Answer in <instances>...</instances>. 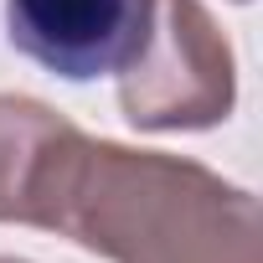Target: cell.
<instances>
[{"label": "cell", "mask_w": 263, "mask_h": 263, "mask_svg": "<svg viewBox=\"0 0 263 263\" xmlns=\"http://www.w3.org/2000/svg\"><path fill=\"white\" fill-rule=\"evenodd\" d=\"M108 263H263L258 196L217 171L72 129L36 222Z\"/></svg>", "instance_id": "1"}, {"label": "cell", "mask_w": 263, "mask_h": 263, "mask_svg": "<svg viewBox=\"0 0 263 263\" xmlns=\"http://www.w3.org/2000/svg\"><path fill=\"white\" fill-rule=\"evenodd\" d=\"M237 103V57L201 0H155L145 47L119 72V108L135 129H217Z\"/></svg>", "instance_id": "2"}, {"label": "cell", "mask_w": 263, "mask_h": 263, "mask_svg": "<svg viewBox=\"0 0 263 263\" xmlns=\"http://www.w3.org/2000/svg\"><path fill=\"white\" fill-rule=\"evenodd\" d=\"M155 0H6V36L67 83L124 72L145 47Z\"/></svg>", "instance_id": "3"}, {"label": "cell", "mask_w": 263, "mask_h": 263, "mask_svg": "<svg viewBox=\"0 0 263 263\" xmlns=\"http://www.w3.org/2000/svg\"><path fill=\"white\" fill-rule=\"evenodd\" d=\"M67 135L72 119L57 114L52 103L26 93H0V222L6 227H31L42 181Z\"/></svg>", "instance_id": "4"}, {"label": "cell", "mask_w": 263, "mask_h": 263, "mask_svg": "<svg viewBox=\"0 0 263 263\" xmlns=\"http://www.w3.org/2000/svg\"><path fill=\"white\" fill-rule=\"evenodd\" d=\"M0 263H26V258H6V253H0Z\"/></svg>", "instance_id": "5"}, {"label": "cell", "mask_w": 263, "mask_h": 263, "mask_svg": "<svg viewBox=\"0 0 263 263\" xmlns=\"http://www.w3.org/2000/svg\"><path fill=\"white\" fill-rule=\"evenodd\" d=\"M237 6H248V0H237Z\"/></svg>", "instance_id": "6"}]
</instances>
